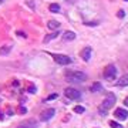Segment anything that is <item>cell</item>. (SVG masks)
<instances>
[{
  "instance_id": "1",
  "label": "cell",
  "mask_w": 128,
  "mask_h": 128,
  "mask_svg": "<svg viewBox=\"0 0 128 128\" xmlns=\"http://www.w3.org/2000/svg\"><path fill=\"white\" fill-rule=\"evenodd\" d=\"M114 104H115V96L110 94L107 98H104V101L100 104V114H101V115H105L107 111L111 108Z\"/></svg>"
},
{
  "instance_id": "2",
  "label": "cell",
  "mask_w": 128,
  "mask_h": 128,
  "mask_svg": "<svg viewBox=\"0 0 128 128\" xmlns=\"http://www.w3.org/2000/svg\"><path fill=\"white\" fill-rule=\"evenodd\" d=\"M65 78H67V81H78V83H83V81L87 80V74L83 73V71H73V73H67L65 74Z\"/></svg>"
},
{
  "instance_id": "3",
  "label": "cell",
  "mask_w": 128,
  "mask_h": 128,
  "mask_svg": "<svg viewBox=\"0 0 128 128\" xmlns=\"http://www.w3.org/2000/svg\"><path fill=\"white\" fill-rule=\"evenodd\" d=\"M115 77H117V68H115V65H107L104 68V78L111 81V80H115Z\"/></svg>"
},
{
  "instance_id": "4",
  "label": "cell",
  "mask_w": 128,
  "mask_h": 128,
  "mask_svg": "<svg viewBox=\"0 0 128 128\" xmlns=\"http://www.w3.org/2000/svg\"><path fill=\"white\" fill-rule=\"evenodd\" d=\"M64 96L70 100H78L81 97V93L77 90V88H73V87H68L64 90Z\"/></svg>"
},
{
  "instance_id": "5",
  "label": "cell",
  "mask_w": 128,
  "mask_h": 128,
  "mask_svg": "<svg viewBox=\"0 0 128 128\" xmlns=\"http://www.w3.org/2000/svg\"><path fill=\"white\" fill-rule=\"evenodd\" d=\"M53 60L60 65H67V64L71 63V58L65 54H53Z\"/></svg>"
},
{
  "instance_id": "6",
  "label": "cell",
  "mask_w": 128,
  "mask_h": 128,
  "mask_svg": "<svg viewBox=\"0 0 128 128\" xmlns=\"http://www.w3.org/2000/svg\"><path fill=\"white\" fill-rule=\"evenodd\" d=\"M54 114H56L54 108H47V110H44V111L40 114V120L41 121H48V120H51L54 117Z\"/></svg>"
},
{
  "instance_id": "7",
  "label": "cell",
  "mask_w": 128,
  "mask_h": 128,
  "mask_svg": "<svg viewBox=\"0 0 128 128\" xmlns=\"http://www.w3.org/2000/svg\"><path fill=\"white\" fill-rule=\"evenodd\" d=\"M114 117H115L117 120L124 121V120H127L128 118V111L127 110H122V108H117V110L114 111Z\"/></svg>"
},
{
  "instance_id": "8",
  "label": "cell",
  "mask_w": 128,
  "mask_h": 128,
  "mask_svg": "<svg viewBox=\"0 0 128 128\" xmlns=\"http://www.w3.org/2000/svg\"><path fill=\"white\" fill-rule=\"evenodd\" d=\"M80 56H81V58H83L84 61H88L90 57H91V48L90 47H84L83 50H81Z\"/></svg>"
},
{
  "instance_id": "9",
  "label": "cell",
  "mask_w": 128,
  "mask_h": 128,
  "mask_svg": "<svg viewBox=\"0 0 128 128\" xmlns=\"http://www.w3.org/2000/svg\"><path fill=\"white\" fill-rule=\"evenodd\" d=\"M17 128H37V122L33 121V120H30V121H26V122L20 124Z\"/></svg>"
},
{
  "instance_id": "10",
  "label": "cell",
  "mask_w": 128,
  "mask_h": 128,
  "mask_svg": "<svg viewBox=\"0 0 128 128\" xmlns=\"http://www.w3.org/2000/svg\"><path fill=\"white\" fill-rule=\"evenodd\" d=\"M76 38V33L74 32H65L63 33V40L64 41H73Z\"/></svg>"
},
{
  "instance_id": "11",
  "label": "cell",
  "mask_w": 128,
  "mask_h": 128,
  "mask_svg": "<svg viewBox=\"0 0 128 128\" xmlns=\"http://www.w3.org/2000/svg\"><path fill=\"white\" fill-rule=\"evenodd\" d=\"M128 85V76H122L117 81V87H127Z\"/></svg>"
},
{
  "instance_id": "12",
  "label": "cell",
  "mask_w": 128,
  "mask_h": 128,
  "mask_svg": "<svg viewBox=\"0 0 128 128\" xmlns=\"http://www.w3.org/2000/svg\"><path fill=\"white\" fill-rule=\"evenodd\" d=\"M47 26H48V29H51V30H57L60 27V23L57 20H50L47 23Z\"/></svg>"
},
{
  "instance_id": "13",
  "label": "cell",
  "mask_w": 128,
  "mask_h": 128,
  "mask_svg": "<svg viewBox=\"0 0 128 128\" xmlns=\"http://www.w3.org/2000/svg\"><path fill=\"white\" fill-rule=\"evenodd\" d=\"M12 51V46H1L0 47V56H7Z\"/></svg>"
},
{
  "instance_id": "14",
  "label": "cell",
  "mask_w": 128,
  "mask_h": 128,
  "mask_svg": "<svg viewBox=\"0 0 128 128\" xmlns=\"http://www.w3.org/2000/svg\"><path fill=\"white\" fill-rule=\"evenodd\" d=\"M101 90H102V87H101L100 83H94V84L91 85V88H90L91 93H98V91H101Z\"/></svg>"
},
{
  "instance_id": "15",
  "label": "cell",
  "mask_w": 128,
  "mask_h": 128,
  "mask_svg": "<svg viewBox=\"0 0 128 128\" xmlns=\"http://www.w3.org/2000/svg\"><path fill=\"white\" fill-rule=\"evenodd\" d=\"M58 36H60V32H54V33H51V34H48V36H46L44 41L47 43V41H50V40H53V38H57Z\"/></svg>"
},
{
  "instance_id": "16",
  "label": "cell",
  "mask_w": 128,
  "mask_h": 128,
  "mask_svg": "<svg viewBox=\"0 0 128 128\" xmlns=\"http://www.w3.org/2000/svg\"><path fill=\"white\" fill-rule=\"evenodd\" d=\"M50 12H53V13H58L60 12V6L57 4V3H53V4H50Z\"/></svg>"
},
{
  "instance_id": "17",
  "label": "cell",
  "mask_w": 128,
  "mask_h": 128,
  "mask_svg": "<svg viewBox=\"0 0 128 128\" xmlns=\"http://www.w3.org/2000/svg\"><path fill=\"white\" fill-rule=\"evenodd\" d=\"M84 111H85V108L81 107V105H76V107H74V112H77V114H83Z\"/></svg>"
},
{
  "instance_id": "18",
  "label": "cell",
  "mask_w": 128,
  "mask_h": 128,
  "mask_svg": "<svg viewBox=\"0 0 128 128\" xmlns=\"http://www.w3.org/2000/svg\"><path fill=\"white\" fill-rule=\"evenodd\" d=\"M110 127H111V128H122L118 122H117V121H110Z\"/></svg>"
},
{
  "instance_id": "19",
  "label": "cell",
  "mask_w": 128,
  "mask_h": 128,
  "mask_svg": "<svg viewBox=\"0 0 128 128\" xmlns=\"http://www.w3.org/2000/svg\"><path fill=\"white\" fill-rule=\"evenodd\" d=\"M117 16L120 17V19H124V17H125V12H124V10H118Z\"/></svg>"
},
{
  "instance_id": "20",
  "label": "cell",
  "mask_w": 128,
  "mask_h": 128,
  "mask_svg": "<svg viewBox=\"0 0 128 128\" xmlns=\"http://www.w3.org/2000/svg\"><path fill=\"white\" fill-rule=\"evenodd\" d=\"M57 97H58V94H56V93H54V94H50V96L47 97V101H50V100H56Z\"/></svg>"
},
{
  "instance_id": "21",
  "label": "cell",
  "mask_w": 128,
  "mask_h": 128,
  "mask_svg": "<svg viewBox=\"0 0 128 128\" xmlns=\"http://www.w3.org/2000/svg\"><path fill=\"white\" fill-rule=\"evenodd\" d=\"M17 34H19V36H21V37H26V34H24V33H21V32H17Z\"/></svg>"
},
{
  "instance_id": "22",
  "label": "cell",
  "mask_w": 128,
  "mask_h": 128,
  "mask_svg": "<svg viewBox=\"0 0 128 128\" xmlns=\"http://www.w3.org/2000/svg\"><path fill=\"white\" fill-rule=\"evenodd\" d=\"M124 104H125V105H127V107H128V97H127V98H125V100H124Z\"/></svg>"
},
{
  "instance_id": "23",
  "label": "cell",
  "mask_w": 128,
  "mask_h": 128,
  "mask_svg": "<svg viewBox=\"0 0 128 128\" xmlns=\"http://www.w3.org/2000/svg\"><path fill=\"white\" fill-rule=\"evenodd\" d=\"M125 1H128V0H125Z\"/></svg>"
}]
</instances>
